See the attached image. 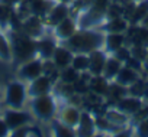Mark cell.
I'll return each instance as SVG.
<instances>
[{"label": "cell", "instance_id": "6da1fadb", "mask_svg": "<svg viewBox=\"0 0 148 137\" xmlns=\"http://www.w3.org/2000/svg\"><path fill=\"white\" fill-rule=\"evenodd\" d=\"M105 30L99 28H86L79 29L70 39H67L65 43L74 53L76 52H92L95 49L103 48L105 43Z\"/></svg>", "mask_w": 148, "mask_h": 137}, {"label": "cell", "instance_id": "7a4b0ae2", "mask_svg": "<svg viewBox=\"0 0 148 137\" xmlns=\"http://www.w3.org/2000/svg\"><path fill=\"white\" fill-rule=\"evenodd\" d=\"M28 110L32 113L35 120L47 123V121H52L57 117L58 103L54 98L52 92H49V94H44V95H38V97L29 98Z\"/></svg>", "mask_w": 148, "mask_h": 137}, {"label": "cell", "instance_id": "3957f363", "mask_svg": "<svg viewBox=\"0 0 148 137\" xmlns=\"http://www.w3.org/2000/svg\"><path fill=\"white\" fill-rule=\"evenodd\" d=\"M29 101L28 84L18 80H13L6 84L3 91V103L5 107L9 108H26Z\"/></svg>", "mask_w": 148, "mask_h": 137}, {"label": "cell", "instance_id": "277c9868", "mask_svg": "<svg viewBox=\"0 0 148 137\" xmlns=\"http://www.w3.org/2000/svg\"><path fill=\"white\" fill-rule=\"evenodd\" d=\"M13 59L18 58L21 62L36 56V39L25 35L23 32H15L10 36Z\"/></svg>", "mask_w": 148, "mask_h": 137}, {"label": "cell", "instance_id": "5b68a950", "mask_svg": "<svg viewBox=\"0 0 148 137\" xmlns=\"http://www.w3.org/2000/svg\"><path fill=\"white\" fill-rule=\"evenodd\" d=\"M2 118L6 121L10 131L21 128V127L31 126V124L35 123V117L32 115V113L29 110H25V108H9V107H6L2 113Z\"/></svg>", "mask_w": 148, "mask_h": 137}, {"label": "cell", "instance_id": "8992f818", "mask_svg": "<svg viewBox=\"0 0 148 137\" xmlns=\"http://www.w3.org/2000/svg\"><path fill=\"white\" fill-rule=\"evenodd\" d=\"M18 78L23 82H31L32 80L38 78L39 75L44 74V66H42V59L38 56H34L31 59H26L21 62L18 68Z\"/></svg>", "mask_w": 148, "mask_h": 137}, {"label": "cell", "instance_id": "52a82bcc", "mask_svg": "<svg viewBox=\"0 0 148 137\" xmlns=\"http://www.w3.org/2000/svg\"><path fill=\"white\" fill-rule=\"evenodd\" d=\"M77 30H79L77 19L73 18L71 15L67 16L65 19H62L60 23H57V25L52 28L54 38L58 40V43H62V42H65L67 39H70Z\"/></svg>", "mask_w": 148, "mask_h": 137}, {"label": "cell", "instance_id": "ba28073f", "mask_svg": "<svg viewBox=\"0 0 148 137\" xmlns=\"http://www.w3.org/2000/svg\"><path fill=\"white\" fill-rule=\"evenodd\" d=\"M113 107H116L119 111H122L123 114H126L129 117H135V114H138L144 108V100H142V97L126 94L121 100L115 101Z\"/></svg>", "mask_w": 148, "mask_h": 137}, {"label": "cell", "instance_id": "9c48e42d", "mask_svg": "<svg viewBox=\"0 0 148 137\" xmlns=\"http://www.w3.org/2000/svg\"><path fill=\"white\" fill-rule=\"evenodd\" d=\"M45 28H47V23L44 18L36 16V15H31L22 20V32L34 39H39L41 36H44Z\"/></svg>", "mask_w": 148, "mask_h": 137}, {"label": "cell", "instance_id": "30bf717a", "mask_svg": "<svg viewBox=\"0 0 148 137\" xmlns=\"http://www.w3.org/2000/svg\"><path fill=\"white\" fill-rule=\"evenodd\" d=\"M54 90V81L49 75H39L38 78L32 80L31 82H28V94L29 98L32 97H38V95H44V94H49Z\"/></svg>", "mask_w": 148, "mask_h": 137}, {"label": "cell", "instance_id": "8fae6325", "mask_svg": "<svg viewBox=\"0 0 148 137\" xmlns=\"http://www.w3.org/2000/svg\"><path fill=\"white\" fill-rule=\"evenodd\" d=\"M80 115H82V110L74 105L71 103L65 104L64 107L58 108V113H57V120H60L61 123H64L65 126L71 127L76 130L79 121H80Z\"/></svg>", "mask_w": 148, "mask_h": 137}, {"label": "cell", "instance_id": "7c38bea8", "mask_svg": "<svg viewBox=\"0 0 148 137\" xmlns=\"http://www.w3.org/2000/svg\"><path fill=\"white\" fill-rule=\"evenodd\" d=\"M70 15H71V9H70L68 3L57 2V3H54V5L49 7L48 13H47L45 18H44V20H45L47 26L54 28L57 23H60L62 19H65V18L70 16Z\"/></svg>", "mask_w": 148, "mask_h": 137}, {"label": "cell", "instance_id": "4fadbf2b", "mask_svg": "<svg viewBox=\"0 0 148 137\" xmlns=\"http://www.w3.org/2000/svg\"><path fill=\"white\" fill-rule=\"evenodd\" d=\"M73 55H74V52L65 43H58L55 46V49H54V53L51 56V61L55 65L57 70L61 71V70H65V68H68L71 65Z\"/></svg>", "mask_w": 148, "mask_h": 137}, {"label": "cell", "instance_id": "5bb4252c", "mask_svg": "<svg viewBox=\"0 0 148 137\" xmlns=\"http://www.w3.org/2000/svg\"><path fill=\"white\" fill-rule=\"evenodd\" d=\"M108 52L100 48V49H95L92 52H89V58H90V66H89V75L90 77H99L103 74V68H105V62L108 58Z\"/></svg>", "mask_w": 148, "mask_h": 137}, {"label": "cell", "instance_id": "9a60e30c", "mask_svg": "<svg viewBox=\"0 0 148 137\" xmlns=\"http://www.w3.org/2000/svg\"><path fill=\"white\" fill-rule=\"evenodd\" d=\"M139 78H141V72H139V71H136V70H134L132 66L123 63L113 81L118 82V84H121V85H123V87H126V88H129V87H131L132 84H135Z\"/></svg>", "mask_w": 148, "mask_h": 137}, {"label": "cell", "instance_id": "2e32d148", "mask_svg": "<svg viewBox=\"0 0 148 137\" xmlns=\"http://www.w3.org/2000/svg\"><path fill=\"white\" fill-rule=\"evenodd\" d=\"M128 40V36L125 33H119V32H106L105 33V43H103V49L108 53H115L119 48L125 46Z\"/></svg>", "mask_w": 148, "mask_h": 137}, {"label": "cell", "instance_id": "e0dca14e", "mask_svg": "<svg viewBox=\"0 0 148 137\" xmlns=\"http://www.w3.org/2000/svg\"><path fill=\"white\" fill-rule=\"evenodd\" d=\"M58 45V40L55 38H48V36H41L36 39V56L41 59H51L55 46Z\"/></svg>", "mask_w": 148, "mask_h": 137}, {"label": "cell", "instance_id": "ac0fdd59", "mask_svg": "<svg viewBox=\"0 0 148 137\" xmlns=\"http://www.w3.org/2000/svg\"><path fill=\"white\" fill-rule=\"evenodd\" d=\"M96 123H95V115H92L89 111H82L80 121L76 127V134L77 136H95L96 134Z\"/></svg>", "mask_w": 148, "mask_h": 137}, {"label": "cell", "instance_id": "d6986e66", "mask_svg": "<svg viewBox=\"0 0 148 137\" xmlns=\"http://www.w3.org/2000/svg\"><path fill=\"white\" fill-rule=\"evenodd\" d=\"M122 65H123L122 61H119L115 55L109 53L108 58H106V62H105V68H103V74H102V75H103L108 81H113L115 77L118 75L119 70L122 68Z\"/></svg>", "mask_w": 148, "mask_h": 137}, {"label": "cell", "instance_id": "ffe728a7", "mask_svg": "<svg viewBox=\"0 0 148 137\" xmlns=\"http://www.w3.org/2000/svg\"><path fill=\"white\" fill-rule=\"evenodd\" d=\"M109 85H110V81H108L103 75L90 77L89 88H90V91H92L93 94H96V95H99V97H106V95H108Z\"/></svg>", "mask_w": 148, "mask_h": 137}, {"label": "cell", "instance_id": "44dd1931", "mask_svg": "<svg viewBox=\"0 0 148 137\" xmlns=\"http://www.w3.org/2000/svg\"><path fill=\"white\" fill-rule=\"evenodd\" d=\"M129 19L122 18V16H115L108 20L105 25V32H119V33H126L129 30Z\"/></svg>", "mask_w": 148, "mask_h": 137}, {"label": "cell", "instance_id": "7402d4cb", "mask_svg": "<svg viewBox=\"0 0 148 137\" xmlns=\"http://www.w3.org/2000/svg\"><path fill=\"white\" fill-rule=\"evenodd\" d=\"M105 117L116 127V128H122V127H125L128 123H129V115H126V114H123L122 111H119L116 107H113V108H110V110H108L106 113H105Z\"/></svg>", "mask_w": 148, "mask_h": 137}, {"label": "cell", "instance_id": "603a6c76", "mask_svg": "<svg viewBox=\"0 0 148 137\" xmlns=\"http://www.w3.org/2000/svg\"><path fill=\"white\" fill-rule=\"evenodd\" d=\"M0 61H3V62L13 61L12 42H10V38L5 32H0Z\"/></svg>", "mask_w": 148, "mask_h": 137}, {"label": "cell", "instance_id": "cb8c5ba5", "mask_svg": "<svg viewBox=\"0 0 148 137\" xmlns=\"http://www.w3.org/2000/svg\"><path fill=\"white\" fill-rule=\"evenodd\" d=\"M71 66H73L76 71H79L80 74L89 72V66H90L89 53H86V52H76V53L73 55Z\"/></svg>", "mask_w": 148, "mask_h": 137}, {"label": "cell", "instance_id": "d4e9b609", "mask_svg": "<svg viewBox=\"0 0 148 137\" xmlns=\"http://www.w3.org/2000/svg\"><path fill=\"white\" fill-rule=\"evenodd\" d=\"M148 15V0H141V2L134 7V12L129 18L131 25H139L141 20Z\"/></svg>", "mask_w": 148, "mask_h": 137}, {"label": "cell", "instance_id": "484cf974", "mask_svg": "<svg viewBox=\"0 0 148 137\" xmlns=\"http://www.w3.org/2000/svg\"><path fill=\"white\" fill-rule=\"evenodd\" d=\"M58 75H60V80H61L62 84H71V85L76 82V81H79L80 77H82V74L79 71L74 70L71 65L68 68H65V70H61L58 72Z\"/></svg>", "mask_w": 148, "mask_h": 137}, {"label": "cell", "instance_id": "4316f807", "mask_svg": "<svg viewBox=\"0 0 148 137\" xmlns=\"http://www.w3.org/2000/svg\"><path fill=\"white\" fill-rule=\"evenodd\" d=\"M52 5L48 2V0H32V3L29 6L31 9V15H36L41 18H45V15L48 13L49 7Z\"/></svg>", "mask_w": 148, "mask_h": 137}, {"label": "cell", "instance_id": "83f0119b", "mask_svg": "<svg viewBox=\"0 0 148 137\" xmlns=\"http://www.w3.org/2000/svg\"><path fill=\"white\" fill-rule=\"evenodd\" d=\"M52 133H54V136H58V137H73V136H76V130L65 126L60 120L52 123Z\"/></svg>", "mask_w": 148, "mask_h": 137}, {"label": "cell", "instance_id": "f1b7e54d", "mask_svg": "<svg viewBox=\"0 0 148 137\" xmlns=\"http://www.w3.org/2000/svg\"><path fill=\"white\" fill-rule=\"evenodd\" d=\"M10 19H12V10L8 5L2 3V0H0V28L5 29L9 26L10 23Z\"/></svg>", "mask_w": 148, "mask_h": 137}, {"label": "cell", "instance_id": "f546056e", "mask_svg": "<svg viewBox=\"0 0 148 137\" xmlns=\"http://www.w3.org/2000/svg\"><path fill=\"white\" fill-rule=\"evenodd\" d=\"M135 133L141 137H148V117H144L138 121Z\"/></svg>", "mask_w": 148, "mask_h": 137}, {"label": "cell", "instance_id": "4dcf8cb0", "mask_svg": "<svg viewBox=\"0 0 148 137\" xmlns=\"http://www.w3.org/2000/svg\"><path fill=\"white\" fill-rule=\"evenodd\" d=\"M112 55H115V56H116L119 61H122L123 63H125V62L132 56V53H131V48H128L126 45H125V46H122V48H119V49H118L115 53H112Z\"/></svg>", "mask_w": 148, "mask_h": 137}, {"label": "cell", "instance_id": "1f68e13d", "mask_svg": "<svg viewBox=\"0 0 148 137\" xmlns=\"http://www.w3.org/2000/svg\"><path fill=\"white\" fill-rule=\"evenodd\" d=\"M6 136H10V128L0 115V137H6Z\"/></svg>", "mask_w": 148, "mask_h": 137}, {"label": "cell", "instance_id": "d6a6232c", "mask_svg": "<svg viewBox=\"0 0 148 137\" xmlns=\"http://www.w3.org/2000/svg\"><path fill=\"white\" fill-rule=\"evenodd\" d=\"M142 65H144V74L148 75V56L145 58V61L142 62Z\"/></svg>", "mask_w": 148, "mask_h": 137}, {"label": "cell", "instance_id": "836d02e7", "mask_svg": "<svg viewBox=\"0 0 148 137\" xmlns=\"http://www.w3.org/2000/svg\"><path fill=\"white\" fill-rule=\"evenodd\" d=\"M0 32H2V28H0Z\"/></svg>", "mask_w": 148, "mask_h": 137}]
</instances>
